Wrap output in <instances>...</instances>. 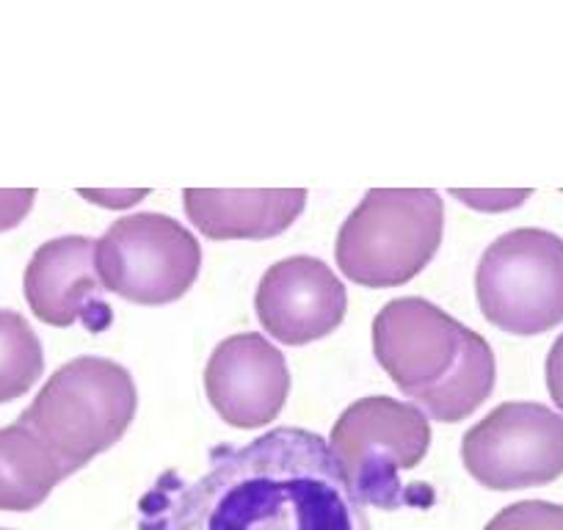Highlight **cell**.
I'll list each match as a JSON object with an SVG mask.
<instances>
[{"label": "cell", "mask_w": 563, "mask_h": 530, "mask_svg": "<svg viewBox=\"0 0 563 530\" xmlns=\"http://www.w3.org/2000/svg\"><path fill=\"white\" fill-rule=\"evenodd\" d=\"M547 390H550L552 403L563 412V335H558L547 353Z\"/></svg>", "instance_id": "17"}, {"label": "cell", "mask_w": 563, "mask_h": 530, "mask_svg": "<svg viewBox=\"0 0 563 530\" xmlns=\"http://www.w3.org/2000/svg\"><path fill=\"white\" fill-rule=\"evenodd\" d=\"M481 312L497 329L534 337L563 323V238L522 227L489 244L475 269Z\"/></svg>", "instance_id": "6"}, {"label": "cell", "mask_w": 563, "mask_h": 530, "mask_svg": "<svg viewBox=\"0 0 563 530\" xmlns=\"http://www.w3.org/2000/svg\"><path fill=\"white\" fill-rule=\"evenodd\" d=\"M205 390L227 426H268L291 392L285 353L255 332L227 337L207 360Z\"/></svg>", "instance_id": "10"}, {"label": "cell", "mask_w": 563, "mask_h": 530, "mask_svg": "<svg viewBox=\"0 0 563 530\" xmlns=\"http://www.w3.org/2000/svg\"><path fill=\"white\" fill-rule=\"evenodd\" d=\"M461 458L495 492L545 487L563 476V415L545 403H500L464 434Z\"/></svg>", "instance_id": "8"}, {"label": "cell", "mask_w": 563, "mask_h": 530, "mask_svg": "<svg viewBox=\"0 0 563 530\" xmlns=\"http://www.w3.org/2000/svg\"><path fill=\"white\" fill-rule=\"evenodd\" d=\"M348 310V293L318 257H287L263 274L255 312L263 329L285 346H304L337 329Z\"/></svg>", "instance_id": "9"}, {"label": "cell", "mask_w": 563, "mask_h": 530, "mask_svg": "<svg viewBox=\"0 0 563 530\" xmlns=\"http://www.w3.org/2000/svg\"><path fill=\"white\" fill-rule=\"evenodd\" d=\"M23 287L30 312L50 326L84 321L89 332H103L111 323V307L100 301L105 285L94 238L64 235L39 246L25 269Z\"/></svg>", "instance_id": "11"}, {"label": "cell", "mask_w": 563, "mask_h": 530, "mask_svg": "<svg viewBox=\"0 0 563 530\" xmlns=\"http://www.w3.org/2000/svg\"><path fill=\"white\" fill-rule=\"evenodd\" d=\"M329 445L364 506L393 512L434 500L431 489H409L400 481V473L418 467L431 445L428 417L414 403L389 396L359 398L337 417Z\"/></svg>", "instance_id": "5"}, {"label": "cell", "mask_w": 563, "mask_h": 530, "mask_svg": "<svg viewBox=\"0 0 563 530\" xmlns=\"http://www.w3.org/2000/svg\"><path fill=\"white\" fill-rule=\"evenodd\" d=\"M188 219L213 241H266L285 232L307 205L304 189L182 191Z\"/></svg>", "instance_id": "12"}, {"label": "cell", "mask_w": 563, "mask_h": 530, "mask_svg": "<svg viewBox=\"0 0 563 530\" xmlns=\"http://www.w3.org/2000/svg\"><path fill=\"white\" fill-rule=\"evenodd\" d=\"M37 191H0V232L12 230L28 216Z\"/></svg>", "instance_id": "16"}, {"label": "cell", "mask_w": 563, "mask_h": 530, "mask_svg": "<svg viewBox=\"0 0 563 530\" xmlns=\"http://www.w3.org/2000/svg\"><path fill=\"white\" fill-rule=\"evenodd\" d=\"M146 191H119V194H105V191H80V196L98 202V205H111V208H125V205H136Z\"/></svg>", "instance_id": "18"}, {"label": "cell", "mask_w": 563, "mask_h": 530, "mask_svg": "<svg viewBox=\"0 0 563 530\" xmlns=\"http://www.w3.org/2000/svg\"><path fill=\"white\" fill-rule=\"evenodd\" d=\"M445 205L428 189H373L337 232L340 271L364 287L412 282L443 244Z\"/></svg>", "instance_id": "4"}, {"label": "cell", "mask_w": 563, "mask_h": 530, "mask_svg": "<svg viewBox=\"0 0 563 530\" xmlns=\"http://www.w3.org/2000/svg\"><path fill=\"white\" fill-rule=\"evenodd\" d=\"M139 406L133 376L119 362L78 357L44 382L20 423L42 439L69 476L114 448Z\"/></svg>", "instance_id": "3"}, {"label": "cell", "mask_w": 563, "mask_h": 530, "mask_svg": "<svg viewBox=\"0 0 563 530\" xmlns=\"http://www.w3.org/2000/svg\"><path fill=\"white\" fill-rule=\"evenodd\" d=\"M373 351L395 387L439 423L466 421L495 390L489 342L418 296L379 310Z\"/></svg>", "instance_id": "2"}, {"label": "cell", "mask_w": 563, "mask_h": 530, "mask_svg": "<svg viewBox=\"0 0 563 530\" xmlns=\"http://www.w3.org/2000/svg\"><path fill=\"white\" fill-rule=\"evenodd\" d=\"M200 241L161 214H139L111 224L98 241L105 290L133 305L161 307L182 299L200 276Z\"/></svg>", "instance_id": "7"}, {"label": "cell", "mask_w": 563, "mask_h": 530, "mask_svg": "<svg viewBox=\"0 0 563 530\" xmlns=\"http://www.w3.org/2000/svg\"><path fill=\"white\" fill-rule=\"evenodd\" d=\"M69 473L23 423L0 428V512H34Z\"/></svg>", "instance_id": "13"}, {"label": "cell", "mask_w": 563, "mask_h": 530, "mask_svg": "<svg viewBox=\"0 0 563 530\" xmlns=\"http://www.w3.org/2000/svg\"><path fill=\"white\" fill-rule=\"evenodd\" d=\"M44 371L42 342L20 312L0 310V403L25 396Z\"/></svg>", "instance_id": "14"}, {"label": "cell", "mask_w": 563, "mask_h": 530, "mask_svg": "<svg viewBox=\"0 0 563 530\" xmlns=\"http://www.w3.org/2000/svg\"><path fill=\"white\" fill-rule=\"evenodd\" d=\"M139 508V530H370L332 445L304 428L216 448L194 481L164 473Z\"/></svg>", "instance_id": "1"}, {"label": "cell", "mask_w": 563, "mask_h": 530, "mask_svg": "<svg viewBox=\"0 0 563 530\" xmlns=\"http://www.w3.org/2000/svg\"><path fill=\"white\" fill-rule=\"evenodd\" d=\"M484 530H563V506L547 500H522L491 517Z\"/></svg>", "instance_id": "15"}]
</instances>
